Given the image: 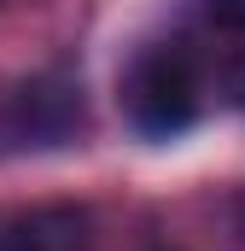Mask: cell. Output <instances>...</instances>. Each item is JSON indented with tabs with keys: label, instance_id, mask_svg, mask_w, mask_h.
<instances>
[{
	"label": "cell",
	"instance_id": "cell-1",
	"mask_svg": "<svg viewBox=\"0 0 245 251\" xmlns=\"http://www.w3.org/2000/svg\"><path fill=\"white\" fill-rule=\"evenodd\" d=\"M204 94H210V70L187 41L146 47L122 76V111L146 140H170V134L193 128L204 111Z\"/></svg>",
	"mask_w": 245,
	"mask_h": 251
},
{
	"label": "cell",
	"instance_id": "cell-2",
	"mask_svg": "<svg viewBox=\"0 0 245 251\" xmlns=\"http://www.w3.org/2000/svg\"><path fill=\"white\" fill-rule=\"evenodd\" d=\"M88 123L82 82L64 70H35L18 82H0V152H47L70 146Z\"/></svg>",
	"mask_w": 245,
	"mask_h": 251
},
{
	"label": "cell",
	"instance_id": "cell-3",
	"mask_svg": "<svg viewBox=\"0 0 245 251\" xmlns=\"http://www.w3.org/2000/svg\"><path fill=\"white\" fill-rule=\"evenodd\" d=\"M0 251H99V234L82 204H35L0 222Z\"/></svg>",
	"mask_w": 245,
	"mask_h": 251
},
{
	"label": "cell",
	"instance_id": "cell-4",
	"mask_svg": "<svg viewBox=\"0 0 245 251\" xmlns=\"http://www.w3.org/2000/svg\"><path fill=\"white\" fill-rule=\"evenodd\" d=\"M216 82H222V100L245 111V47H234V53L222 59V70H216Z\"/></svg>",
	"mask_w": 245,
	"mask_h": 251
},
{
	"label": "cell",
	"instance_id": "cell-5",
	"mask_svg": "<svg viewBox=\"0 0 245 251\" xmlns=\"http://www.w3.org/2000/svg\"><path fill=\"white\" fill-rule=\"evenodd\" d=\"M204 18H210L216 29H234V35H245V0H204Z\"/></svg>",
	"mask_w": 245,
	"mask_h": 251
}]
</instances>
